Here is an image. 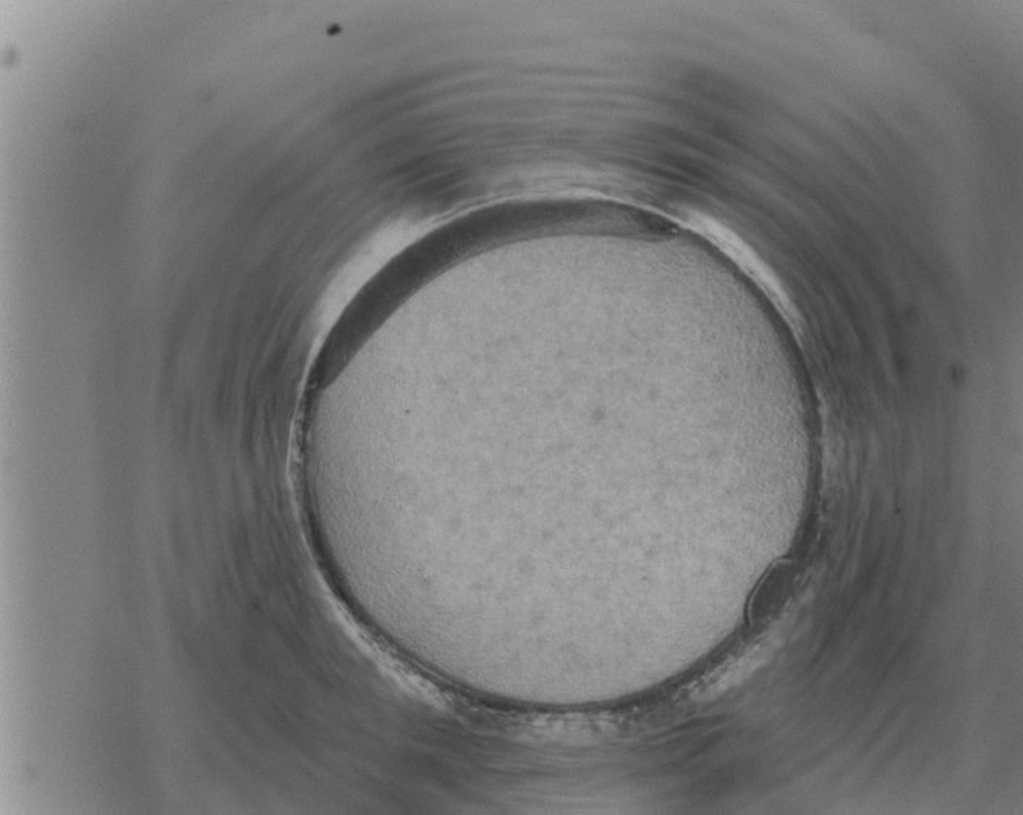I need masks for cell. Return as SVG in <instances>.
I'll list each match as a JSON object with an SVG mask.
<instances>
[{
    "label": "cell",
    "mask_w": 1023,
    "mask_h": 815,
    "mask_svg": "<svg viewBox=\"0 0 1023 815\" xmlns=\"http://www.w3.org/2000/svg\"><path fill=\"white\" fill-rule=\"evenodd\" d=\"M789 576L786 570L774 571L773 575L761 584L756 591L750 607V618L752 621H765L781 607L782 600L786 599V592L789 589Z\"/></svg>",
    "instance_id": "1"
}]
</instances>
